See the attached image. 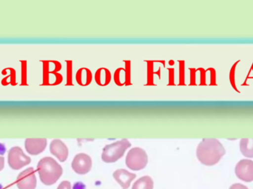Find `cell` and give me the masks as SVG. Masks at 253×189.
<instances>
[{"mask_svg":"<svg viewBox=\"0 0 253 189\" xmlns=\"http://www.w3.org/2000/svg\"><path fill=\"white\" fill-rule=\"evenodd\" d=\"M37 170L42 182L47 186L56 184L63 173L62 166L50 157H44L39 162Z\"/></svg>","mask_w":253,"mask_h":189,"instance_id":"1","label":"cell"},{"mask_svg":"<svg viewBox=\"0 0 253 189\" xmlns=\"http://www.w3.org/2000/svg\"><path fill=\"white\" fill-rule=\"evenodd\" d=\"M130 147V143L126 139L108 144L102 150V160L107 163H115L124 156L126 150Z\"/></svg>","mask_w":253,"mask_h":189,"instance_id":"2","label":"cell"},{"mask_svg":"<svg viewBox=\"0 0 253 189\" xmlns=\"http://www.w3.org/2000/svg\"><path fill=\"white\" fill-rule=\"evenodd\" d=\"M221 151V145L214 139H204L197 149V156L201 162L205 164L212 163L214 157Z\"/></svg>","mask_w":253,"mask_h":189,"instance_id":"3","label":"cell"},{"mask_svg":"<svg viewBox=\"0 0 253 189\" xmlns=\"http://www.w3.org/2000/svg\"><path fill=\"white\" fill-rule=\"evenodd\" d=\"M148 163L147 153L143 149L135 147L131 149L126 154V166L130 170H142Z\"/></svg>","mask_w":253,"mask_h":189,"instance_id":"4","label":"cell"},{"mask_svg":"<svg viewBox=\"0 0 253 189\" xmlns=\"http://www.w3.org/2000/svg\"><path fill=\"white\" fill-rule=\"evenodd\" d=\"M31 162V157L27 156L20 147H13L9 151L8 164L11 169L18 170L29 164Z\"/></svg>","mask_w":253,"mask_h":189,"instance_id":"5","label":"cell"},{"mask_svg":"<svg viewBox=\"0 0 253 189\" xmlns=\"http://www.w3.org/2000/svg\"><path fill=\"white\" fill-rule=\"evenodd\" d=\"M92 159L84 153L77 154L71 163L73 170L78 175H86L92 169Z\"/></svg>","mask_w":253,"mask_h":189,"instance_id":"6","label":"cell"},{"mask_svg":"<svg viewBox=\"0 0 253 189\" xmlns=\"http://www.w3.org/2000/svg\"><path fill=\"white\" fill-rule=\"evenodd\" d=\"M36 186L37 179L33 168L26 169L18 177V187L19 189H35Z\"/></svg>","mask_w":253,"mask_h":189,"instance_id":"7","label":"cell"},{"mask_svg":"<svg viewBox=\"0 0 253 189\" xmlns=\"http://www.w3.org/2000/svg\"><path fill=\"white\" fill-rule=\"evenodd\" d=\"M25 147L29 154L37 155L45 150L47 140L45 138H28L25 140Z\"/></svg>","mask_w":253,"mask_h":189,"instance_id":"8","label":"cell"},{"mask_svg":"<svg viewBox=\"0 0 253 189\" xmlns=\"http://www.w3.org/2000/svg\"><path fill=\"white\" fill-rule=\"evenodd\" d=\"M50 151L59 161L65 162L68 157V148L61 140H53L50 145Z\"/></svg>","mask_w":253,"mask_h":189,"instance_id":"9","label":"cell"},{"mask_svg":"<svg viewBox=\"0 0 253 189\" xmlns=\"http://www.w3.org/2000/svg\"><path fill=\"white\" fill-rule=\"evenodd\" d=\"M114 179L118 183L119 185L121 186L123 189H127L130 186L132 181L136 178L135 174L131 173L126 169H117L114 172Z\"/></svg>","mask_w":253,"mask_h":189,"instance_id":"10","label":"cell"},{"mask_svg":"<svg viewBox=\"0 0 253 189\" xmlns=\"http://www.w3.org/2000/svg\"><path fill=\"white\" fill-rule=\"evenodd\" d=\"M95 79L99 85H108L111 81V73L106 68H100L96 73Z\"/></svg>","mask_w":253,"mask_h":189,"instance_id":"11","label":"cell"},{"mask_svg":"<svg viewBox=\"0 0 253 189\" xmlns=\"http://www.w3.org/2000/svg\"><path fill=\"white\" fill-rule=\"evenodd\" d=\"M92 79L91 73L88 69L83 68L77 74V81L82 86L88 85Z\"/></svg>","mask_w":253,"mask_h":189,"instance_id":"12","label":"cell"},{"mask_svg":"<svg viewBox=\"0 0 253 189\" xmlns=\"http://www.w3.org/2000/svg\"><path fill=\"white\" fill-rule=\"evenodd\" d=\"M153 179L150 176H144L135 181L132 189H153Z\"/></svg>","mask_w":253,"mask_h":189,"instance_id":"13","label":"cell"},{"mask_svg":"<svg viewBox=\"0 0 253 189\" xmlns=\"http://www.w3.org/2000/svg\"><path fill=\"white\" fill-rule=\"evenodd\" d=\"M57 189H71V183L69 181H63L61 183Z\"/></svg>","mask_w":253,"mask_h":189,"instance_id":"14","label":"cell"},{"mask_svg":"<svg viewBox=\"0 0 253 189\" xmlns=\"http://www.w3.org/2000/svg\"><path fill=\"white\" fill-rule=\"evenodd\" d=\"M4 166V158L3 157H0V171L2 170Z\"/></svg>","mask_w":253,"mask_h":189,"instance_id":"15","label":"cell"}]
</instances>
